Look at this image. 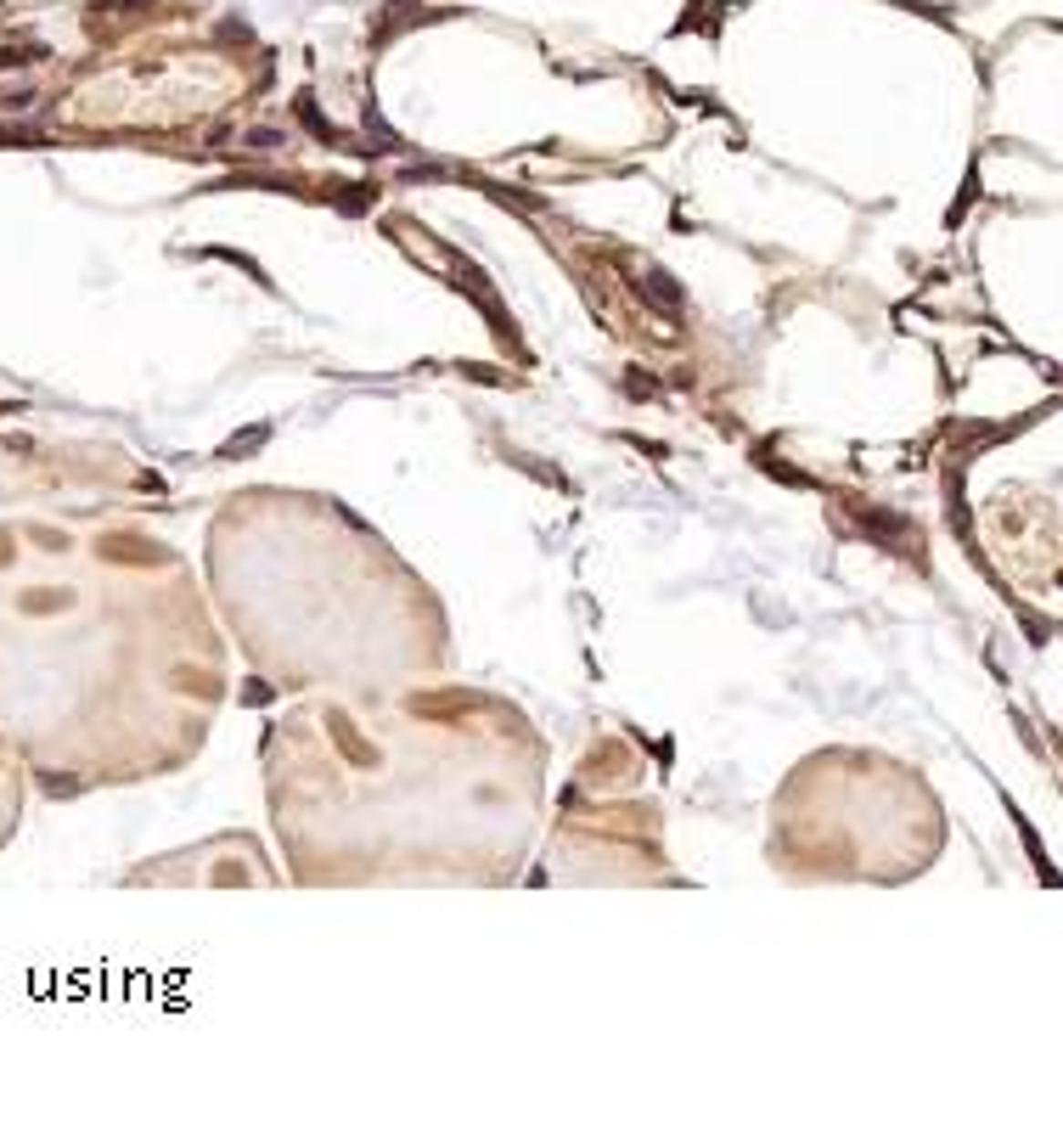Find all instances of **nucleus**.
<instances>
[{"instance_id":"3","label":"nucleus","mask_w":1063,"mask_h":1148,"mask_svg":"<svg viewBox=\"0 0 1063 1148\" xmlns=\"http://www.w3.org/2000/svg\"><path fill=\"white\" fill-rule=\"evenodd\" d=\"M181 687H186V693H203V698H220V681H214V676H191V670H181Z\"/></svg>"},{"instance_id":"1","label":"nucleus","mask_w":1063,"mask_h":1148,"mask_svg":"<svg viewBox=\"0 0 1063 1148\" xmlns=\"http://www.w3.org/2000/svg\"><path fill=\"white\" fill-rule=\"evenodd\" d=\"M102 552L119 557V564H152V557H158V546L152 541H136V535H108Z\"/></svg>"},{"instance_id":"2","label":"nucleus","mask_w":1063,"mask_h":1148,"mask_svg":"<svg viewBox=\"0 0 1063 1148\" xmlns=\"http://www.w3.org/2000/svg\"><path fill=\"white\" fill-rule=\"evenodd\" d=\"M636 287L647 293V299H653L658 310H670V315L681 310V293H676V282H670V276H664V271H647V276H642Z\"/></svg>"}]
</instances>
